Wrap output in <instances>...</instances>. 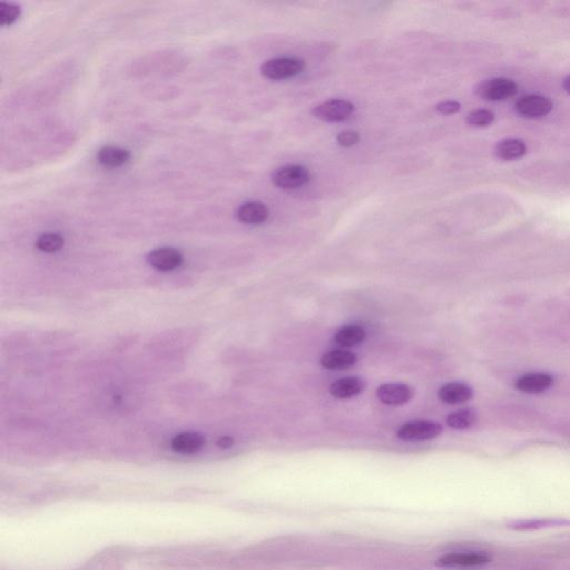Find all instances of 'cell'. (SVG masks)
<instances>
[{"instance_id":"obj_3","label":"cell","mask_w":570,"mask_h":570,"mask_svg":"<svg viewBox=\"0 0 570 570\" xmlns=\"http://www.w3.org/2000/svg\"><path fill=\"white\" fill-rule=\"evenodd\" d=\"M310 171L302 165L291 164L280 167L272 174L273 184L282 190H296L310 181Z\"/></svg>"},{"instance_id":"obj_21","label":"cell","mask_w":570,"mask_h":570,"mask_svg":"<svg viewBox=\"0 0 570 570\" xmlns=\"http://www.w3.org/2000/svg\"><path fill=\"white\" fill-rule=\"evenodd\" d=\"M21 16V8L16 3H0V24L10 26Z\"/></svg>"},{"instance_id":"obj_24","label":"cell","mask_w":570,"mask_h":570,"mask_svg":"<svg viewBox=\"0 0 570 570\" xmlns=\"http://www.w3.org/2000/svg\"><path fill=\"white\" fill-rule=\"evenodd\" d=\"M461 109L459 102L457 100H445V102H439L436 105L437 113L441 115H452L456 114Z\"/></svg>"},{"instance_id":"obj_5","label":"cell","mask_w":570,"mask_h":570,"mask_svg":"<svg viewBox=\"0 0 570 570\" xmlns=\"http://www.w3.org/2000/svg\"><path fill=\"white\" fill-rule=\"evenodd\" d=\"M354 111V105L345 100H331L313 107L311 114L318 120L328 123H339L350 118Z\"/></svg>"},{"instance_id":"obj_4","label":"cell","mask_w":570,"mask_h":570,"mask_svg":"<svg viewBox=\"0 0 570 570\" xmlns=\"http://www.w3.org/2000/svg\"><path fill=\"white\" fill-rule=\"evenodd\" d=\"M441 432V424L438 422L418 420L404 424L398 430L397 436L404 441H427L440 436Z\"/></svg>"},{"instance_id":"obj_1","label":"cell","mask_w":570,"mask_h":570,"mask_svg":"<svg viewBox=\"0 0 570 570\" xmlns=\"http://www.w3.org/2000/svg\"><path fill=\"white\" fill-rule=\"evenodd\" d=\"M517 83L508 78L487 79L474 88L476 96L485 100H506L518 94Z\"/></svg>"},{"instance_id":"obj_8","label":"cell","mask_w":570,"mask_h":570,"mask_svg":"<svg viewBox=\"0 0 570 570\" xmlns=\"http://www.w3.org/2000/svg\"><path fill=\"white\" fill-rule=\"evenodd\" d=\"M377 397L388 406H401L413 399V390L402 383H386L377 388Z\"/></svg>"},{"instance_id":"obj_22","label":"cell","mask_w":570,"mask_h":570,"mask_svg":"<svg viewBox=\"0 0 570 570\" xmlns=\"http://www.w3.org/2000/svg\"><path fill=\"white\" fill-rule=\"evenodd\" d=\"M494 120V114L489 109H474L467 116V123L474 127H485Z\"/></svg>"},{"instance_id":"obj_13","label":"cell","mask_w":570,"mask_h":570,"mask_svg":"<svg viewBox=\"0 0 570 570\" xmlns=\"http://www.w3.org/2000/svg\"><path fill=\"white\" fill-rule=\"evenodd\" d=\"M553 377L547 373H529L516 381V389L526 393H540L553 386Z\"/></svg>"},{"instance_id":"obj_25","label":"cell","mask_w":570,"mask_h":570,"mask_svg":"<svg viewBox=\"0 0 570 570\" xmlns=\"http://www.w3.org/2000/svg\"><path fill=\"white\" fill-rule=\"evenodd\" d=\"M233 445H234V439L232 438V437H221V438L217 440V446H219V448H221V449H230V448H231Z\"/></svg>"},{"instance_id":"obj_12","label":"cell","mask_w":570,"mask_h":570,"mask_svg":"<svg viewBox=\"0 0 570 570\" xmlns=\"http://www.w3.org/2000/svg\"><path fill=\"white\" fill-rule=\"evenodd\" d=\"M366 389V382L362 377H347L336 381L329 388L331 395L338 399H349L360 395Z\"/></svg>"},{"instance_id":"obj_16","label":"cell","mask_w":570,"mask_h":570,"mask_svg":"<svg viewBox=\"0 0 570 570\" xmlns=\"http://www.w3.org/2000/svg\"><path fill=\"white\" fill-rule=\"evenodd\" d=\"M131 158L127 149L118 146H104L97 153V160L106 167H120L125 165Z\"/></svg>"},{"instance_id":"obj_15","label":"cell","mask_w":570,"mask_h":570,"mask_svg":"<svg viewBox=\"0 0 570 570\" xmlns=\"http://www.w3.org/2000/svg\"><path fill=\"white\" fill-rule=\"evenodd\" d=\"M205 443L204 437L197 432H183L173 438L171 447L179 453H195L202 449Z\"/></svg>"},{"instance_id":"obj_14","label":"cell","mask_w":570,"mask_h":570,"mask_svg":"<svg viewBox=\"0 0 570 570\" xmlns=\"http://www.w3.org/2000/svg\"><path fill=\"white\" fill-rule=\"evenodd\" d=\"M358 357L353 352L344 350H332L323 354L321 358L322 366L328 370H344L355 364Z\"/></svg>"},{"instance_id":"obj_17","label":"cell","mask_w":570,"mask_h":570,"mask_svg":"<svg viewBox=\"0 0 570 570\" xmlns=\"http://www.w3.org/2000/svg\"><path fill=\"white\" fill-rule=\"evenodd\" d=\"M526 153V144L517 138H507V140L500 141L494 147L496 156L505 161L518 160V158L523 157Z\"/></svg>"},{"instance_id":"obj_23","label":"cell","mask_w":570,"mask_h":570,"mask_svg":"<svg viewBox=\"0 0 570 570\" xmlns=\"http://www.w3.org/2000/svg\"><path fill=\"white\" fill-rule=\"evenodd\" d=\"M359 133L354 132V131H345V132L340 133L336 136V143L339 144L340 146H354V145H357L359 143Z\"/></svg>"},{"instance_id":"obj_7","label":"cell","mask_w":570,"mask_h":570,"mask_svg":"<svg viewBox=\"0 0 570 570\" xmlns=\"http://www.w3.org/2000/svg\"><path fill=\"white\" fill-rule=\"evenodd\" d=\"M147 263L152 266L153 269L161 272H170L182 265L183 255L179 250L168 246L158 248L149 252L147 255Z\"/></svg>"},{"instance_id":"obj_6","label":"cell","mask_w":570,"mask_h":570,"mask_svg":"<svg viewBox=\"0 0 570 570\" xmlns=\"http://www.w3.org/2000/svg\"><path fill=\"white\" fill-rule=\"evenodd\" d=\"M553 104L549 98L540 95H528L518 100L516 111L527 118H544L553 111Z\"/></svg>"},{"instance_id":"obj_9","label":"cell","mask_w":570,"mask_h":570,"mask_svg":"<svg viewBox=\"0 0 570 570\" xmlns=\"http://www.w3.org/2000/svg\"><path fill=\"white\" fill-rule=\"evenodd\" d=\"M489 562H492V558L483 553H449L439 558L436 566L441 568L478 567Z\"/></svg>"},{"instance_id":"obj_20","label":"cell","mask_w":570,"mask_h":570,"mask_svg":"<svg viewBox=\"0 0 570 570\" xmlns=\"http://www.w3.org/2000/svg\"><path fill=\"white\" fill-rule=\"evenodd\" d=\"M37 249L46 253H55L64 246V239L56 233H45L36 241Z\"/></svg>"},{"instance_id":"obj_11","label":"cell","mask_w":570,"mask_h":570,"mask_svg":"<svg viewBox=\"0 0 570 570\" xmlns=\"http://www.w3.org/2000/svg\"><path fill=\"white\" fill-rule=\"evenodd\" d=\"M472 395L474 391L470 386L461 382L447 383L438 392L439 399L448 404H465L472 398Z\"/></svg>"},{"instance_id":"obj_19","label":"cell","mask_w":570,"mask_h":570,"mask_svg":"<svg viewBox=\"0 0 570 570\" xmlns=\"http://www.w3.org/2000/svg\"><path fill=\"white\" fill-rule=\"evenodd\" d=\"M476 421V413L472 409H462L448 415L447 424L456 430L468 429Z\"/></svg>"},{"instance_id":"obj_26","label":"cell","mask_w":570,"mask_h":570,"mask_svg":"<svg viewBox=\"0 0 570 570\" xmlns=\"http://www.w3.org/2000/svg\"><path fill=\"white\" fill-rule=\"evenodd\" d=\"M564 91H567L568 94H570V76L566 77V78H564Z\"/></svg>"},{"instance_id":"obj_18","label":"cell","mask_w":570,"mask_h":570,"mask_svg":"<svg viewBox=\"0 0 570 570\" xmlns=\"http://www.w3.org/2000/svg\"><path fill=\"white\" fill-rule=\"evenodd\" d=\"M364 339L366 331L359 325H347L344 328L340 329L334 336V341L345 348H351L354 345L360 344Z\"/></svg>"},{"instance_id":"obj_2","label":"cell","mask_w":570,"mask_h":570,"mask_svg":"<svg viewBox=\"0 0 570 570\" xmlns=\"http://www.w3.org/2000/svg\"><path fill=\"white\" fill-rule=\"evenodd\" d=\"M305 61L298 58H273L261 66V74L271 80H282L298 76L305 71Z\"/></svg>"},{"instance_id":"obj_10","label":"cell","mask_w":570,"mask_h":570,"mask_svg":"<svg viewBox=\"0 0 570 570\" xmlns=\"http://www.w3.org/2000/svg\"><path fill=\"white\" fill-rule=\"evenodd\" d=\"M237 219L241 223L250 226H259L269 219V208L261 202H248L237 208Z\"/></svg>"}]
</instances>
